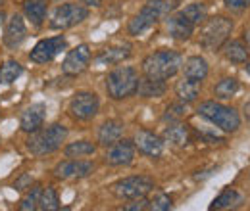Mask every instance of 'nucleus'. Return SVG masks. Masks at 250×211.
Returning a JSON list of instances; mask_svg holds the SVG:
<instances>
[{
	"mask_svg": "<svg viewBox=\"0 0 250 211\" xmlns=\"http://www.w3.org/2000/svg\"><path fill=\"white\" fill-rule=\"evenodd\" d=\"M181 67H183V56L177 50H169V48L156 50L143 60V73L146 77H154L162 81L175 77L181 71Z\"/></svg>",
	"mask_w": 250,
	"mask_h": 211,
	"instance_id": "nucleus-1",
	"label": "nucleus"
},
{
	"mask_svg": "<svg viewBox=\"0 0 250 211\" xmlns=\"http://www.w3.org/2000/svg\"><path fill=\"white\" fill-rule=\"evenodd\" d=\"M175 10V0H148L141 12L127 23V33L131 37H141L143 33L152 29L158 21L169 16Z\"/></svg>",
	"mask_w": 250,
	"mask_h": 211,
	"instance_id": "nucleus-2",
	"label": "nucleus"
},
{
	"mask_svg": "<svg viewBox=\"0 0 250 211\" xmlns=\"http://www.w3.org/2000/svg\"><path fill=\"white\" fill-rule=\"evenodd\" d=\"M196 114L200 117H204L206 121H210L221 133L233 134V133H237L241 129V115H239V112L235 108H231V106L216 102V100L200 102V106L196 108Z\"/></svg>",
	"mask_w": 250,
	"mask_h": 211,
	"instance_id": "nucleus-3",
	"label": "nucleus"
},
{
	"mask_svg": "<svg viewBox=\"0 0 250 211\" xmlns=\"http://www.w3.org/2000/svg\"><path fill=\"white\" fill-rule=\"evenodd\" d=\"M139 71L133 65H118L106 75V92L112 100H125L137 94Z\"/></svg>",
	"mask_w": 250,
	"mask_h": 211,
	"instance_id": "nucleus-4",
	"label": "nucleus"
},
{
	"mask_svg": "<svg viewBox=\"0 0 250 211\" xmlns=\"http://www.w3.org/2000/svg\"><path fill=\"white\" fill-rule=\"evenodd\" d=\"M65 138H67V127L62 123H54L46 129H39L37 133H33L25 146L33 155L41 157V155H48V153L60 150Z\"/></svg>",
	"mask_w": 250,
	"mask_h": 211,
	"instance_id": "nucleus-5",
	"label": "nucleus"
},
{
	"mask_svg": "<svg viewBox=\"0 0 250 211\" xmlns=\"http://www.w3.org/2000/svg\"><path fill=\"white\" fill-rule=\"evenodd\" d=\"M233 31V21L225 16H214L206 18L200 23V33H198V44L204 50L216 52L223 46V42L231 37Z\"/></svg>",
	"mask_w": 250,
	"mask_h": 211,
	"instance_id": "nucleus-6",
	"label": "nucleus"
},
{
	"mask_svg": "<svg viewBox=\"0 0 250 211\" xmlns=\"http://www.w3.org/2000/svg\"><path fill=\"white\" fill-rule=\"evenodd\" d=\"M154 190V181L146 175H133V177H124L120 181L110 184V192L120 198V200H139L146 198Z\"/></svg>",
	"mask_w": 250,
	"mask_h": 211,
	"instance_id": "nucleus-7",
	"label": "nucleus"
},
{
	"mask_svg": "<svg viewBox=\"0 0 250 211\" xmlns=\"http://www.w3.org/2000/svg\"><path fill=\"white\" fill-rule=\"evenodd\" d=\"M89 18V8L85 4H77V2H65L60 4L50 19V27L56 31L71 29L79 23H83Z\"/></svg>",
	"mask_w": 250,
	"mask_h": 211,
	"instance_id": "nucleus-8",
	"label": "nucleus"
},
{
	"mask_svg": "<svg viewBox=\"0 0 250 211\" xmlns=\"http://www.w3.org/2000/svg\"><path fill=\"white\" fill-rule=\"evenodd\" d=\"M67 110H69V115L75 121H91L96 117V114L100 110V100H98L96 92L79 91L69 100Z\"/></svg>",
	"mask_w": 250,
	"mask_h": 211,
	"instance_id": "nucleus-9",
	"label": "nucleus"
},
{
	"mask_svg": "<svg viewBox=\"0 0 250 211\" xmlns=\"http://www.w3.org/2000/svg\"><path fill=\"white\" fill-rule=\"evenodd\" d=\"M67 48V40L63 35H56V37H48L39 40L33 50L29 52V60L33 63H50L58 54H62Z\"/></svg>",
	"mask_w": 250,
	"mask_h": 211,
	"instance_id": "nucleus-10",
	"label": "nucleus"
},
{
	"mask_svg": "<svg viewBox=\"0 0 250 211\" xmlns=\"http://www.w3.org/2000/svg\"><path fill=\"white\" fill-rule=\"evenodd\" d=\"M94 163L93 161H85L79 157H67L65 161H60L54 167V177L60 181H79L85 179L89 175H93Z\"/></svg>",
	"mask_w": 250,
	"mask_h": 211,
	"instance_id": "nucleus-11",
	"label": "nucleus"
},
{
	"mask_svg": "<svg viewBox=\"0 0 250 211\" xmlns=\"http://www.w3.org/2000/svg\"><path fill=\"white\" fill-rule=\"evenodd\" d=\"M93 60V52L89 48V44H77L75 48H71L65 58L62 61V71L63 75H69V77H77L81 75L89 63Z\"/></svg>",
	"mask_w": 250,
	"mask_h": 211,
	"instance_id": "nucleus-12",
	"label": "nucleus"
},
{
	"mask_svg": "<svg viewBox=\"0 0 250 211\" xmlns=\"http://www.w3.org/2000/svg\"><path fill=\"white\" fill-rule=\"evenodd\" d=\"M135 142L129 138H120L118 142H114L112 146H108V150L104 153V163L110 167H124L131 165L135 161Z\"/></svg>",
	"mask_w": 250,
	"mask_h": 211,
	"instance_id": "nucleus-13",
	"label": "nucleus"
},
{
	"mask_svg": "<svg viewBox=\"0 0 250 211\" xmlns=\"http://www.w3.org/2000/svg\"><path fill=\"white\" fill-rule=\"evenodd\" d=\"M133 142H135V148L143 155L160 157L164 153V138L158 136L156 133H152V131H145V129L137 131L135 136H133Z\"/></svg>",
	"mask_w": 250,
	"mask_h": 211,
	"instance_id": "nucleus-14",
	"label": "nucleus"
},
{
	"mask_svg": "<svg viewBox=\"0 0 250 211\" xmlns=\"http://www.w3.org/2000/svg\"><path fill=\"white\" fill-rule=\"evenodd\" d=\"M166 31L175 40H188L194 33V23L190 19H187L179 10V12H173V14L166 16Z\"/></svg>",
	"mask_w": 250,
	"mask_h": 211,
	"instance_id": "nucleus-15",
	"label": "nucleus"
},
{
	"mask_svg": "<svg viewBox=\"0 0 250 211\" xmlns=\"http://www.w3.org/2000/svg\"><path fill=\"white\" fill-rule=\"evenodd\" d=\"M46 121V106L44 104H31L29 108H25V112L21 114L20 119V129L27 134L37 133L39 129H42Z\"/></svg>",
	"mask_w": 250,
	"mask_h": 211,
	"instance_id": "nucleus-16",
	"label": "nucleus"
},
{
	"mask_svg": "<svg viewBox=\"0 0 250 211\" xmlns=\"http://www.w3.org/2000/svg\"><path fill=\"white\" fill-rule=\"evenodd\" d=\"M27 38V27H25V21L21 16H12L8 25H6V31H4V44L8 48H18L23 40Z\"/></svg>",
	"mask_w": 250,
	"mask_h": 211,
	"instance_id": "nucleus-17",
	"label": "nucleus"
},
{
	"mask_svg": "<svg viewBox=\"0 0 250 211\" xmlns=\"http://www.w3.org/2000/svg\"><path fill=\"white\" fill-rule=\"evenodd\" d=\"M124 121L120 119H108L104 121L100 127H98V134H96V140L100 146H112L114 142H118L122 136H124Z\"/></svg>",
	"mask_w": 250,
	"mask_h": 211,
	"instance_id": "nucleus-18",
	"label": "nucleus"
},
{
	"mask_svg": "<svg viewBox=\"0 0 250 211\" xmlns=\"http://www.w3.org/2000/svg\"><path fill=\"white\" fill-rule=\"evenodd\" d=\"M131 58V46L129 44H118V46H108L100 50V54L94 58V63L98 67L102 65H118L122 61Z\"/></svg>",
	"mask_w": 250,
	"mask_h": 211,
	"instance_id": "nucleus-19",
	"label": "nucleus"
},
{
	"mask_svg": "<svg viewBox=\"0 0 250 211\" xmlns=\"http://www.w3.org/2000/svg\"><path fill=\"white\" fill-rule=\"evenodd\" d=\"M219 50L223 52L225 60L231 61V63H247L250 60V48L249 44L243 42V40H231V38H227Z\"/></svg>",
	"mask_w": 250,
	"mask_h": 211,
	"instance_id": "nucleus-20",
	"label": "nucleus"
},
{
	"mask_svg": "<svg viewBox=\"0 0 250 211\" xmlns=\"http://www.w3.org/2000/svg\"><path fill=\"white\" fill-rule=\"evenodd\" d=\"M183 73L187 79L202 83L210 73V65H208L206 58H202V56H190L187 58V61H183Z\"/></svg>",
	"mask_w": 250,
	"mask_h": 211,
	"instance_id": "nucleus-21",
	"label": "nucleus"
},
{
	"mask_svg": "<svg viewBox=\"0 0 250 211\" xmlns=\"http://www.w3.org/2000/svg\"><path fill=\"white\" fill-rule=\"evenodd\" d=\"M167 91L166 81L162 79H154V77H141L139 79V87H137V94L141 98H162Z\"/></svg>",
	"mask_w": 250,
	"mask_h": 211,
	"instance_id": "nucleus-22",
	"label": "nucleus"
},
{
	"mask_svg": "<svg viewBox=\"0 0 250 211\" xmlns=\"http://www.w3.org/2000/svg\"><path fill=\"white\" fill-rule=\"evenodd\" d=\"M164 142H169L171 146H187L188 144V129L183 123H171L164 129Z\"/></svg>",
	"mask_w": 250,
	"mask_h": 211,
	"instance_id": "nucleus-23",
	"label": "nucleus"
},
{
	"mask_svg": "<svg viewBox=\"0 0 250 211\" xmlns=\"http://www.w3.org/2000/svg\"><path fill=\"white\" fill-rule=\"evenodd\" d=\"M46 10H48V4L46 0H25L23 2V12L25 16L31 19V23L35 27H41L46 19Z\"/></svg>",
	"mask_w": 250,
	"mask_h": 211,
	"instance_id": "nucleus-24",
	"label": "nucleus"
},
{
	"mask_svg": "<svg viewBox=\"0 0 250 211\" xmlns=\"http://www.w3.org/2000/svg\"><path fill=\"white\" fill-rule=\"evenodd\" d=\"M243 204V196L241 192H237L235 188H225L219 192V196L210 204V210H231V208H239Z\"/></svg>",
	"mask_w": 250,
	"mask_h": 211,
	"instance_id": "nucleus-25",
	"label": "nucleus"
},
{
	"mask_svg": "<svg viewBox=\"0 0 250 211\" xmlns=\"http://www.w3.org/2000/svg\"><path fill=\"white\" fill-rule=\"evenodd\" d=\"M200 85H202V83L183 77V79L175 85V96L179 98V102H185V104L194 102V100L198 98V94H200Z\"/></svg>",
	"mask_w": 250,
	"mask_h": 211,
	"instance_id": "nucleus-26",
	"label": "nucleus"
},
{
	"mask_svg": "<svg viewBox=\"0 0 250 211\" xmlns=\"http://www.w3.org/2000/svg\"><path fill=\"white\" fill-rule=\"evenodd\" d=\"M239 89H241V83L237 77H223L214 87V96L218 100H231L239 92Z\"/></svg>",
	"mask_w": 250,
	"mask_h": 211,
	"instance_id": "nucleus-27",
	"label": "nucleus"
},
{
	"mask_svg": "<svg viewBox=\"0 0 250 211\" xmlns=\"http://www.w3.org/2000/svg\"><path fill=\"white\" fill-rule=\"evenodd\" d=\"M96 152V144L91 140H75V142H69L65 148H63V155L65 157H87V155H93Z\"/></svg>",
	"mask_w": 250,
	"mask_h": 211,
	"instance_id": "nucleus-28",
	"label": "nucleus"
},
{
	"mask_svg": "<svg viewBox=\"0 0 250 211\" xmlns=\"http://www.w3.org/2000/svg\"><path fill=\"white\" fill-rule=\"evenodd\" d=\"M23 73L21 63L16 60H6L0 65V85H12Z\"/></svg>",
	"mask_w": 250,
	"mask_h": 211,
	"instance_id": "nucleus-29",
	"label": "nucleus"
},
{
	"mask_svg": "<svg viewBox=\"0 0 250 211\" xmlns=\"http://www.w3.org/2000/svg\"><path fill=\"white\" fill-rule=\"evenodd\" d=\"M181 14H183L187 19H190V21L194 23V27H196V25H200V23L208 18V8H206L204 2H190V4H187V6L181 10Z\"/></svg>",
	"mask_w": 250,
	"mask_h": 211,
	"instance_id": "nucleus-30",
	"label": "nucleus"
},
{
	"mask_svg": "<svg viewBox=\"0 0 250 211\" xmlns=\"http://www.w3.org/2000/svg\"><path fill=\"white\" fill-rule=\"evenodd\" d=\"M39 210L42 211H56L60 210V198L58 192L54 190V186H46L41 192V200H39Z\"/></svg>",
	"mask_w": 250,
	"mask_h": 211,
	"instance_id": "nucleus-31",
	"label": "nucleus"
},
{
	"mask_svg": "<svg viewBox=\"0 0 250 211\" xmlns=\"http://www.w3.org/2000/svg\"><path fill=\"white\" fill-rule=\"evenodd\" d=\"M41 192H42V186L35 184L31 186V190L23 196V200L20 202V210L21 211H33L39 210V200H41Z\"/></svg>",
	"mask_w": 250,
	"mask_h": 211,
	"instance_id": "nucleus-32",
	"label": "nucleus"
},
{
	"mask_svg": "<svg viewBox=\"0 0 250 211\" xmlns=\"http://www.w3.org/2000/svg\"><path fill=\"white\" fill-rule=\"evenodd\" d=\"M171 208H173V198L169 194L160 192L152 200H148V210L152 211H167L171 210Z\"/></svg>",
	"mask_w": 250,
	"mask_h": 211,
	"instance_id": "nucleus-33",
	"label": "nucleus"
},
{
	"mask_svg": "<svg viewBox=\"0 0 250 211\" xmlns=\"http://www.w3.org/2000/svg\"><path fill=\"white\" fill-rule=\"evenodd\" d=\"M122 210H125V211H143V210H148V200H146V198L131 200V204H125Z\"/></svg>",
	"mask_w": 250,
	"mask_h": 211,
	"instance_id": "nucleus-34",
	"label": "nucleus"
},
{
	"mask_svg": "<svg viewBox=\"0 0 250 211\" xmlns=\"http://www.w3.org/2000/svg\"><path fill=\"white\" fill-rule=\"evenodd\" d=\"M31 184H33V177L29 173H23V175L16 181L14 188H16V190H25V188H31Z\"/></svg>",
	"mask_w": 250,
	"mask_h": 211,
	"instance_id": "nucleus-35",
	"label": "nucleus"
},
{
	"mask_svg": "<svg viewBox=\"0 0 250 211\" xmlns=\"http://www.w3.org/2000/svg\"><path fill=\"white\" fill-rule=\"evenodd\" d=\"M223 4L231 10H247V8H250V0H223Z\"/></svg>",
	"mask_w": 250,
	"mask_h": 211,
	"instance_id": "nucleus-36",
	"label": "nucleus"
},
{
	"mask_svg": "<svg viewBox=\"0 0 250 211\" xmlns=\"http://www.w3.org/2000/svg\"><path fill=\"white\" fill-rule=\"evenodd\" d=\"M185 102H181V104H175V106H169L167 108V115L166 117H171V115H177V117H183L187 112H185V106H183Z\"/></svg>",
	"mask_w": 250,
	"mask_h": 211,
	"instance_id": "nucleus-37",
	"label": "nucleus"
},
{
	"mask_svg": "<svg viewBox=\"0 0 250 211\" xmlns=\"http://www.w3.org/2000/svg\"><path fill=\"white\" fill-rule=\"evenodd\" d=\"M81 2H83L87 8H98V6L102 4V0H81Z\"/></svg>",
	"mask_w": 250,
	"mask_h": 211,
	"instance_id": "nucleus-38",
	"label": "nucleus"
},
{
	"mask_svg": "<svg viewBox=\"0 0 250 211\" xmlns=\"http://www.w3.org/2000/svg\"><path fill=\"white\" fill-rule=\"evenodd\" d=\"M243 114H245L247 121H250V96H249V100L245 102V106H243Z\"/></svg>",
	"mask_w": 250,
	"mask_h": 211,
	"instance_id": "nucleus-39",
	"label": "nucleus"
},
{
	"mask_svg": "<svg viewBox=\"0 0 250 211\" xmlns=\"http://www.w3.org/2000/svg\"><path fill=\"white\" fill-rule=\"evenodd\" d=\"M245 71H247V75H250V61L245 63Z\"/></svg>",
	"mask_w": 250,
	"mask_h": 211,
	"instance_id": "nucleus-40",
	"label": "nucleus"
},
{
	"mask_svg": "<svg viewBox=\"0 0 250 211\" xmlns=\"http://www.w3.org/2000/svg\"><path fill=\"white\" fill-rule=\"evenodd\" d=\"M2 23H4V12H0V27H2Z\"/></svg>",
	"mask_w": 250,
	"mask_h": 211,
	"instance_id": "nucleus-41",
	"label": "nucleus"
},
{
	"mask_svg": "<svg viewBox=\"0 0 250 211\" xmlns=\"http://www.w3.org/2000/svg\"><path fill=\"white\" fill-rule=\"evenodd\" d=\"M0 4H2V0H0Z\"/></svg>",
	"mask_w": 250,
	"mask_h": 211,
	"instance_id": "nucleus-42",
	"label": "nucleus"
}]
</instances>
